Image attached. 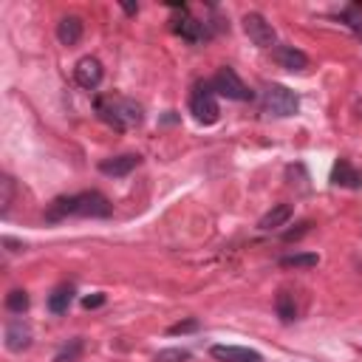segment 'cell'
Here are the masks:
<instances>
[{
  "label": "cell",
  "mask_w": 362,
  "mask_h": 362,
  "mask_svg": "<svg viewBox=\"0 0 362 362\" xmlns=\"http://www.w3.org/2000/svg\"><path fill=\"white\" fill-rule=\"evenodd\" d=\"M96 113L113 130H136L144 122L141 105L127 99V96H99L96 99Z\"/></svg>",
  "instance_id": "6da1fadb"
},
{
  "label": "cell",
  "mask_w": 362,
  "mask_h": 362,
  "mask_svg": "<svg viewBox=\"0 0 362 362\" xmlns=\"http://www.w3.org/2000/svg\"><path fill=\"white\" fill-rule=\"evenodd\" d=\"M260 105H263V113L277 116V119H283V116H294V113L300 110V99H297V93H294L291 88H286V85H277V82H272V85L263 88V93H260Z\"/></svg>",
  "instance_id": "7a4b0ae2"
},
{
  "label": "cell",
  "mask_w": 362,
  "mask_h": 362,
  "mask_svg": "<svg viewBox=\"0 0 362 362\" xmlns=\"http://www.w3.org/2000/svg\"><path fill=\"white\" fill-rule=\"evenodd\" d=\"M189 113L198 124H215L221 119V107L215 99V90L209 82H198L189 90Z\"/></svg>",
  "instance_id": "3957f363"
},
{
  "label": "cell",
  "mask_w": 362,
  "mask_h": 362,
  "mask_svg": "<svg viewBox=\"0 0 362 362\" xmlns=\"http://www.w3.org/2000/svg\"><path fill=\"white\" fill-rule=\"evenodd\" d=\"M212 90L215 93H221V96H226V99H235V102H246V99H252V90L243 85V79L235 74V68H229V65H223L215 76H212Z\"/></svg>",
  "instance_id": "277c9868"
},
{
  "label": "cell",
  "mask_w": 362,
  "mask_h": 362,
  "mask_svg": "<svg viewBox=\"0 0 362 362\" xmlns=\"http://www.w3.org/2000/svg\"><path fill=\"white\" fill-rule=\"evenodd\" d=\"M243 31H246V37H249L257 48H272V45L277 42V31H274V25H272L263 14H257V11L243 14Z\"/></svg>",
  "instance_id": "5b68a950"
},
{
  "label": "cell",
  "mask_w": 362,
  "mask_h": 362,
  "mask_svg": "<svg viewBox=\"0 0 362 362\" xmlns=\"http://www.w3.org/2000/svg\"><path fill=\"white\" fill-rule=\"evenodd\" d=\"M74 215H79V218H107L110 215V201L96 189L76 192L74 195Z\"/></svg>",
  "instance_id": "8992f818"
},
{
  "label": "cell",
  "mask_w": 362,
  "mask_h": 362,
  "mask_svg": "<svg viewBox=\"0 0 362 362\" xmlns=\"http://www.w3.org/2000/svg\"><path fill=\"white\" fill-rule=\"evenodd\" d=\"M102 62L96 59V57H82L76 65H74V79H76V85L79 88H85V90H96L99 88V82H102Z\"/></svg>",
  "instance_id": "52a82bcc"
},
{
  "label": "cell",
  "mask_w": 362,
  "mask_h": 362,
  "mask_svg": "<svg viewBox=\"0 0 362 362\" xmlns=\"http://www.w3.org/2000/svg\"><path fill=\"white\" fill-rule=\"evenodd\" d=\"M3 342H6V348H8L11 354L25 351V348L31 345V328H28V322L20 320V317L8 320L6 328H3Z\"/></svg>",
  "instance_id": "ba28073f"
},
{
  "label": "cell",
  "mask_w": 362,
  "mask_h": 362,
  "mask_svg": "<svg viewBox=\"0 0 362 362\" xmlns=\"http://www.w3.org/2000/svg\"><path fill=\"white\" fill-rule=\"evenodd\" d=\"M272 59H274L280 68L291 71V74H300V71L308 68L305 51H300V48H294V45H274V48H272Z\"/></svg>",
  "instance_id": "9c48e42d"
},
{
  "label": "cell",
  "mask_w": 362,
  "mask_h": 362,
  "mask_svg": "<svg viewBox=\"0 0 362 362\" xmlns=\"http://www.w3.org/2000/svg\"><path fill=\"white\" fill-rule=\"evenodd\" d=\"M139 161H141V156H136V153H122V156H113V158L99 161V173L113 175V178H122V175L133 173V170L139 167Z\"/></svg>",
  "instance_id": "30bf717a"
},
{
  "label": "cell",
  "mask_w": 362,
  "mask_h": 362,
  "mask_svg": "<svg viewBox=\"0 0 362 362\" xmlns=\"http://www.w3.org/2000/svg\"><path fill=\"white\" fill-rule=\"evenodd\" d=\"M209 354L218 362H263V356L252 348H240V345H212Z\"/></svg>",
  "instance_id": "8fae6325"
},
{
  "label": "cell",
  "mask_w": 362,
  "mask_h": 362,
  "mask_svg": "<svg viewBox=\"0 0 362 362\" xmlns=\"http://www.w3.org/2000/svg\"><path fill=\"white\" fill-rule=\"evenodd\" d=\"M331 184L337 187H348V189H359L362 187V173L348 161V158H339L331 170Z\"/></svg>",
  "instance_id": "7c38bea8"
},
{
  "label": "cell",
  "mask_w": 362,
  "mask_h": 362,
  "mask_svg": "<svg viewBox=\"0 0 362 362\" xmlns=\"http://www.w3.org/2000/svg\"><path fill=\"white\" fill-rule=\"evenodd\" d=\"M57 40L62 42V45H76L79 40H82V20L76 17V14H68V17H62L59 23H57Z\"/></svg>",
  "instance_id": "4fadbf2b"
},
{
  "label": "cell",
  "mask_w": 362,
  "mask_h": 362,
  "mask_svg": "<svg viewBox=\"0 0 362 362\" xmlns=\"http://www.w3.org/2000/svg\"><path fill=\"white\" fill-rule=\"evenodd\" d=\"M175 34H181L189 42H204V40H209V23H201L195 17H184L175 23Z\"/></svg>",
  "instance_id": "5bb4252c"
},
{
  "label": "cell",
  "mask_w": 362,
  "mask_h": 362,
  "mask_svg": "<svg viewBox=\"0 0 362 362\" xmlns=\"http://www.w3.org/2000/svg\"><path fill=\"white\" fill-rule=\"evenodd\" d=\"M74 294H76V291H74L71 283H59V286L48 294V300H45V303H48V311H51V314H65V311L71 308V303H74Z\"/></svg>",
  "instance_id": "9a60e30c"
},
{
  "label": "cell",
  "mask_w": 362,
  "mask_h": 362,
  "mask_svg": "<svg viewBox=\"0 0 362 362\" xmlns=\"http://www.w3.org/2000/svg\"><path fill=\"white\" fill-rule=\"evenodd\" d=\"M291 204H274L260 221H257V229H263V232H269V229H277V226H283L288 218H291Z\"/></svg>",
  "instance_id": "2e32d148"
},
{
  "label": "cell",
  "mask_w": 362,
  "mask_h": 362,
  "mask_svg": "<svg viewBox=\"0 0 362 362\" xmlns=\"http://www.w3.org/2000/svg\"><path fill=\"white\" fill-rule=\"evenodd\" d=\"M68 215H74V195H59V198H54V201L45 206V221H48V223L65 221Z\"/></svg>",
  "instance_id": "e0dca14e"
},
{
  "label": "cell",
  "mask_w": 362,
  "mask_h": 362,
  "mask_svg": "<svg viewBox=\"0 0 362 362\" xmlns=\"http://www.w3.org/2000/svg\"><path fill=\"white\" fill-rule=\"evenodd\" d=\"M317 263H320V255H314V252H294V255L280 257V266H286V269H311Z\"/></svg>",
  "instance_id": "ac0fdd59"
},
{
  "label": "cell",
  "mask_w": 362,
  "mask_h": 362,
  "mask_svg": "<svg viewBox=\"0 0 362 362\" xmlns=\"http://www.w3.org/2000/svg\"><path fill=\"white\" fill-rule=\"evenodd\" d=\"M274 311H277V317H280L283 322H291V320L297 317V303H294V294L280 291V294L274 297Z\"/></svg>",
  "instance_id": "d6986e66"
},
{
  "label": "cell",
  "mask_w": 362,
  "mask_h": 362,
  "mask_svg": "<svg viewBox=\"0 0 362 362\" xmlns=\"http://www.w3.org/2000/svg\"><path fill=\"white\" fill-rule=\"evenodd\" d=\"M6 308H8L11 314H23V311L28 308V294H25L23 288H11V291L6 294Z\"/></svg>",
  "instance_id": "ffe728a7"
},
{
  "label": "cell",
  "mask_w": 362,
  "mask_h": 362,
  "mask_svg": "<svg viewBox=\"0 0 362 362\" xmlns=\"http://www.w3.org/2000/svg\"><path fill=\"white\" fill-rule=\"evenodd\" d=\"M82 339L76 337V339H71L68 345H62V351L54 356V362H79V356H82Z\"/></svg>",
  "instance_id": "44dd1931"
},
{
  "label": "cell",
  "mask_w": 362,
  "mask_h": 362,
  "mask_svg": "<svg viewBox=\"0 0 362 362\" xmlns=\"http://www.w3.org/2000/svg\"><path fill=\"white\" fill-rule=\"evenodd\" d=\"M11 198H14V178L11 175H3L0 178V215H8Z\"/></svg>",
  "instance_id": "7402d4cb"
},
{
  "label": "cell",
  "mask_w": 362,
  "mask_h": 362,
  "mask_svg": "<svg viewBox=\"0 0 362 362\" xmlns=\"http://www.w3.org/2000/svg\"><path fill=\"white\" fill-rule=\"evenodd\" d=\"M189 359V351L184 348H164L156 354V362H187Z\"/></svg>",
  "instance_id": "603a6c76"
},
{
  "label": "cell",
  "mask_w": 362,
  "mask_h": 362,
  "mask_svg": "<svg viewBox=\"0 0 362 362\" xmlns=\"http://www.w3.org/2000/svg\"><path fill=\"white\" fill-rule=\"evenodd\" d=\"M342 20H348V25H351L354 31H362V6H359V3L348 6V8L342 11Z\"/></svg>",
  "instance_id": "cb8c5ba5"
},
{
  "label": "cell",
  "mask_w": 362,
  "mask_h": 362,
  "mask_svg": "<svg viewBox=\"0 0 362 362\" xmlns=\"http://www.w3.org/2000/svg\"><path fill=\"white\" fill-rule=\"evenodd\" d=\"M189 331H198V320H181V322H175V325H170L167 328V334H189Z\"/></svg>",
  "instance_id": "d4e9b609"
},
{
  "label": "cell",
  "mask_w": 362,
  "mask_h": 362,
  "mask_svg": "<svg viewBox=\"0 0 362 362\" xmlns=\"http://www.w3.org/2000/svg\"><path fill=\"white\" fill-rule=\"evenodd\" d=\"M102 303H105V294H93V297H85V300H82L85 308H99Z\"/></svg>",
  "instance_id": "484cf974"
},
{
  "label": "cell",
  "mask_w": 362,
  "mask_h": 362,
  "mask_svg": "<svg viewBox=\"0 0 362 362\" xmlns=\"http://www.w3.org/2000/svg\"><path fill=\"white\" fill-rule=\"evenodd\" d=\"M3 246H8V252H20V249H25L23 243H17V240H11V238H3Z\"/></svg>",
  "instance_id": "4316f807"
},
{
  "label": "cell",
  "mask_w": 362,
  "mask_h": 362,
  "mask_svg": "<svg viewBox=\"0 0 362 362\" xmlns=\"http://www.w3.org/2000/svg\"><path fill=\"white\" fill-rule=\"evenodd\" d=\"M122 8H124V14H136L139 11V6H130V3H124Z\"/></svg>",
  "instance_id": "83f0119b"
}]
</instances>
